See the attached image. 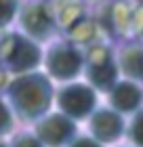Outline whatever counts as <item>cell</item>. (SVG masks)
I'll return each instance as SVG.
<instances>
[{"label":"cell","mask_w":143,"mask_h":147,"mask_svg":"<svg viewBox=\"0 0 143 147\" xmlns=\"http://www.w3.org/2000/svg\"><path fill=\"white\" fill-rule=\"evenodd\" d=\"M11 109L25 122H36L49 113L55 101V86L46 71H28L19 74L6 88Z\"/></svg>","instance_id":"1"},{"label":"cell","mask_w":143,"mask_h":147,"mask_svg":"<svg viewBox=\"0 0 143 147\" xmlns=\"http://www.w3.org/2000/svg\"><path fill=\"white\" fill-rule=\"evenodd\" d=\"M42 67L51 80L61 84L80 80L84 74V49L59 34L44 46Z\"/></svg>","instance_id":"2"},{"label":"cell","mask_w":143,"mask_h":147,"mask_svg":"<svg viewBox=\"0 0 143 147\" xmlns=\"http://www.w3.org/2000/svg\"><path fill=\"white\" fill-rule=\"evenodd\" d=\"M44 49L23 32H9L0 38V65L11 74H28L42 65Z\"/></svg>","instance_id":"3"},{"label":"cell","mask_w":143,"mask_h":147,"mask_svg":"<svg viewBox=\"0 0 143 147\" xmlns=\"http://www.w3.org/2000/svg\"><path fill=\"white\" fill-rule=\"evenodd\" d=\"M82 78L99 92H105L120 80V69L116 61V46L112 40L91 44L84 49V74Z\"/></svg>","instance_id":"4"},{"label":"cell","mask_w":143,"mask_h":147,"mask_svg":"<svg viewBox=\"0 0 143 147\" xmlns=\"http://www.w3.org/2000/svg\"><path fill=\"white\" fill-rule=\"evenodd\" d=\"M99 95L101 92L86 80H72V82H63L55 90V105L59 111H63L76 122L88 120V116L99 105Z\"/></svg>","instance_id":"5"},{"label":"cell","mask_w":143,"mask_h":147,"mask_svg":"<svg viewBox=\"0 0 143 147\" xmlns=\"http://www.w3.org/2000/svg\"><path fill=\"white\" fill-rule=\"evenodd\" d=\"M17 21L23 34L34 38L40 44H46L59 36L57 23L53 19L46 0H28L25 4H21L17 13Z\"/></svg>","instance_id":"6"},{"label":"cell","mask_w":143,"mask_h":147,"mask_svg":"<svg viewBox=\"0 0 143 147\" xmlns=\"http://www.w3.org/2000/svg\"><path fill=\"white\" fill-rule=\"evenodd\" d=\"M88 135L103 145L120 141L126 135L124 113L116 111L110 105H97V109L88 116Z\"/></svg>","instance_id":"7"},{"label":"cell","mask_w":143,"mask_h":147,"mask_svg":"<svg viewBox=\"0 0 143 147\" xmlns=\"http://www.w3.org/2000/svg\"><path fill=\"white\" fill-rule=\"evenodd\" d=\"M36 137L44 147H65L76 137V120L63 111H49L36 120Z\"/></svg>","instance_id":"8"},{"label":"cell","mask_w":143,"mask_h":147,"mask_svg":"<svg viewBox=\"0 0 143 147\" xmlns=\"http://www.w3.org/2000/svg\"><path fill=\"white\" fill-rule=\"evenodd\" d=\"M105 95L107 105L124 116H131L139 107H143V82H137V80L120 78Z\"/></svg>","instance_id":"9"},{"label":"cell","mask_w":143,"mask_h":147,"mask_svg":"<svg viewBox=\"0 0 143 147\" xmlns=\"http://www.w3.org/2000/svg\"><path fill=\"white\" fill-rule=\"evenodd\" d=\"M120 78H131L143 82V40H122L116 46Z\"/></svg>","instance_id":"10"},{"label":"cell","mask_w":143,"mask_h":147,"mask_svg":"<svg viewBox=\"0 0 143 147\" xmlns=\"http://www.w3.org/2000/svg\"><path fill=\"white\" fill-rule=\"evenodd\" d=\"M126 137L135 147H143V107L131 113V122L126 124Z\"/></svg>","instance_id":"11"},{"label":"cell","mask_w":143,"mask_h":147,"mask_svg":"<svg viewBox=\"0 0 143 147\" xmlns=\"http://www.w3.org/2000/svg\"><path fill=\"white\" fill-rule=\"evenodd\" d=\"M19 6V0H0V28H6L13 19H17Z\"/></svg>","instance_id":"12"},{"label":"cell","mask_w":143,"mask_h":147,"mask_svg":"<svg viewBox=\"0 0 143 147\" xmlns=\"http://www.w3.org/2000/svg\"><path fill=\"white\" fill-rule=\"evenodd\" d=\"M13 124H15L13 109H11V105L0 97V137L9 135V132L13 130Z\"/></svg>","instance_id":"13"},{"label":"cell","mask_w":143,"mask_h":147,"mask_svg":"<svg viewBox=\"0 0 143 147\" xmlns=\"http://www.w3.org/2000/svg\"><path fill=\"white\" fill-rule=\"evenodd\" d=\"M11 147H44L42 141L36 135H30V132H23V135H17L13 139Z\"/></svg>","instance_id":"14"},{"label":"cell","mask_w":143,"mask_h":147,"mask_svg":"<svg viewBox=\"0 0 143 147\" xmlns=\"http://www.w3.org/2000/svg\"><path fill=\"white\" fill-rule=\"evenodd\" d=\"M65 147H103V143H99L97 139H93L91 135H76Z\"/></svg>","instance_id":"15"},{"label":"cell","mask_w":143,"mask_h":147,"mask_svg":"<svg viewBox=\"0 0 143 147\" xmlns=\"http://www.w3.org/2000/svg\"><path fill=\"white\" fill-rule=\"evenodd\" d=\"M84 2H88V4H99V2H103V0H84Z\"/></svg>","instance_id":"16"},{"label":"cell","mask_w":143,"mask_h":147,"mask_svg":"<svg viewBox=\"0 0 143 147\" xmlns=\"http://www.w3.org/2000/svg\"><path fill=\"white\" fill-rule=\"evenodd\" d=\"M0 147H6V145H4V143H0Z\"/></svg>","instance_id":"17"}]
</instances>
